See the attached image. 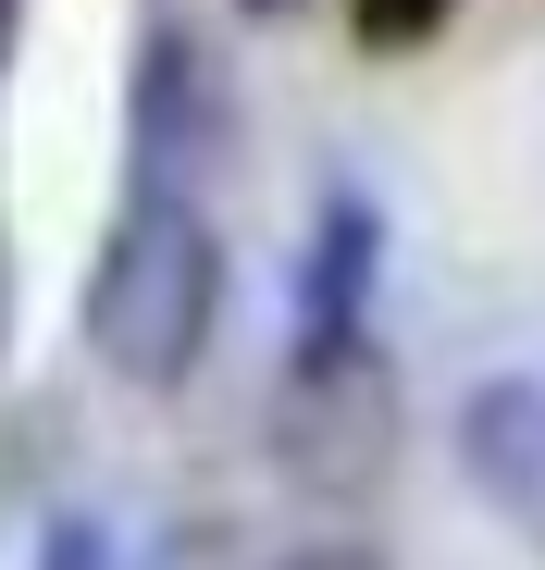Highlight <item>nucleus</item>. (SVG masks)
I'll list each match as a JSON object with an SVG mask.
<instances>
[{
    "instance_id": "obj_1",
    "label": "nucleus",
    "mask_w": 545,
    "mask_h": 570,
    "mask_svg": "<svg viewBox=\"0 0 545 570\" xmlns=\"http://www.w3.org/2000/svg\"><path fill=\"white\" fill-rule=\"evenodd\" d=\"M224 323V236L199 199H125L100 261H87V347H100L112 385L161 397L187 385L199 347Z\"/></svg>"
},
{
    "instance_id": "obj_2",
    "label": "nucleus",
    "mask_w": 545,
    "mask_h": 570,
    "mask_svg": "<svg viewBox=\"0 0 545 570\" xmlns=\"http://www.w3.org/2000/svg\"><path fill=\"white\" fill-rule=\"evenodd\" d=\"M397 434H409V385L397 360L359 335H286V372H272V471L335 509H359L397 471Z\"/></svg>"
},
{
    "instance_id": "obj_3",
    "label": "nucleus",
    "mask_w": 545,
    "mask_h": 570,
    "mask_svg": "<svg viewBox=\"0 0 545 570\" xmlns=\"http://www.w3.org/2000/svg\"><path fill=\"white\" fill-rule=\"evenodd\" d=\"M125 149H137V199H187L236 161V87L211 62L199 26H149L137 38V112H125Z\"/></svg>"
},
{
    "instance_id": "obj_4",
    "label": "nucleus",
    "mask_w": 545,
    "mask_h": 570,
    "mask_svg": "<svg viewBox=\"0 0 545 570\" xmlns=\"http://www.w3.org/2000/svg\"><path fill=\"white\" fill-rule=\"evenodd\" d=\"M459 471L472 497L545 558V372H484L459 397Z\"/></svg>"
},
{
    "instance_id": "obj_5",
    "label": "nucleus",
    "mask_w": 545,
    "mask_h": 570,
    "mask_svg": "<svg viewBox=\"0 0 545 570\" xmlns=\"http://www.w3.org/2000/svg\"><path fill=\"white\" fill-rule=\"evenodd\" d=\"M373 261H385L373 199H359V186H335V199H323V224H310V261H298V335H359Z\"/></svg>"
},
{
    "instance_id": "obj_6",
    "label": "nucleus",
    "mask_w": 545,
    "mask_h": 570,
    "mask_svg": "<svg viewBox=\"0 0 545 570\" xmlns=\"http://www.w3.org/2000/svg\"><path fill=\"white\" fill-rule=\"evenodd\" d=\"M459 0H347V26H359V50H422Z\"/></svg>"
},
{
    "instance_id": "obj_7",
    "label": "nucleus",
    "mask_w": 545,
    "mask_h": 570,
    "mask_svg": "<svg viewBox=\"0 0 545 570\" xmlns=\"http://www.w3.org/2000/svg\"><path fill=\"white\" fill-rule=\"evenodd\" d=\"M26 570H112V521H100V509H62V521L38 533Z\"/></svg>"
},
{
    "instance_id": "obj_8",
    "label": "nucleus",
    "mask_w": 545,
    "mask_h": 570,
    "mask_svg": "<svg viewBox=\"0 0 545 570\" xmlns=\"http://www.w3.org/2000/svg\"><path fill=\"white\" fill-rule=\"evenodd\" d=\"M137 570H236V533H224V521H174Z\"/></svg>"
},
{
    "instance_id": "obj_9",
    "label": "nucleus",
    "mask_w": 545,
    "mask_h": 570,
    "mask_svg": "<svg viewBox=\"0 0 545 570\" xmlns=\"http://www.w3.org/2000/svg\"><path fill=\"white\" fill-rule=\"evenodd\" d=\"M286 570H385V558H373V546H359V533H323V546H298Z\"/></svg>"
},
{
    "instance_id": "obj_10",
    "label": "nucleus",
    "mask_w": 545,
    "mask_h": 570,
    "mask_svg": "<svg viewBox=\"0 0 545 570\" xmlns=\"http://www.w3.org/2000/svg\"><path fill=\"white\" fill-rule=\"evenodd\" d=\"M0 335H13V236H0Z\"/></svg>"
},
{
    "instance_id": "obj_11",
    "label": "nucleus",
    "mask_w": 545,
    "mask_h": 570,
    "mask_svg": "<svg viewBox=\"0 0 545 570\" xmlns=\"http://www.w3.org/2000/svg\"><path fill=\"white\" fill-rule=\"evenodd\" d=\"M13 26H26V13H13V0H0V75H13Z\"/></svg>"
},
{
    "instance_id": "obj_12",
    "label": "nucleus",
    "mask_w": 545,
    "mask_h": 570,
    "mask_svg": "<svg viewBox=\"0 0 545 570\" xmlns=\"http://www.w3.org/2000/svg\"><path fill=\"white\" fill-rule=\"evenodd\" d=\"M248 13H286V0H248Z\"/></svg>"
}]
</instances>
